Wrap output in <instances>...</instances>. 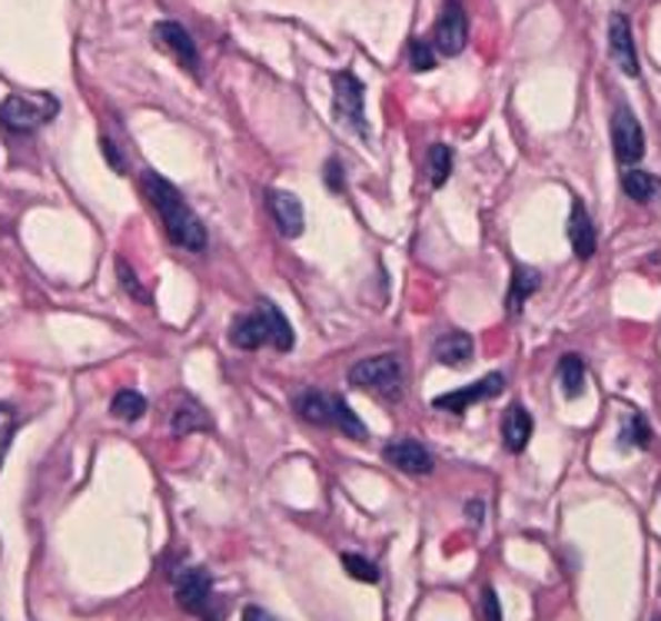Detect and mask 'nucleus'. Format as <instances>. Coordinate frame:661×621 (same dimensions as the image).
Listing matches in <instances>:
<instances>
[{
	"instance_id": "obj_1",
	"label": "nucleus",
	"mask_w": 661,
	"mask_h": 621,
	"mask_svg": "<svg viewBox=\"0 0 661 621\" xmlns=\"http://www.w3.org/2000/svg\"><path fill=\"white\" fill-rule=\"evenodd\" d=\"M143 190L150 197V203L157 207L163 227H167V237L180 247V250H190V253H203L210 247V237H207V227L200 223V217L187 207L183 193L163 180L160 173H143Z\"/></svg>"
},
{
	"instance_id": "obj_2",
	"label": "nucleus",
	"mask_w": 661,
	"mask_h": 621,
	"mask_svg": "<svg viewBox=\"0 0 661 621\" xmlns=\"http://www.w3.org/2000/svg\"><path fill=\"white\" fill-rule=\"evenodd\" d=\"M230 339L237 349H260V345H273L280 352H290L297 345V332L290 325V319L280 312V307H273L270 300H260V307L253 312H243L233 329Z\"/></svg>"
},
{
	"instance_id": "obj_3",
	"label": "nucleus",
	"mask_w": 661,
	"mask_h": 621,
	"mask_svg": "<svg viewBox=\"0 0 661 621\" xmlns=\"http://www.w3.org/2000/svg\"><path fill=\"white\" fill-rule=\"evenodd\" d=\"M293 412H297L303 422H310V425L339 429L342 435L359 439V442L369 439V429H365L362 419L345 405V399L327 395L323 389H300V392L293 395Z\"/></svg>"
},
{
	"instance_id": "obj_4",
	"label": "nucleus",
	"mask_w": 661,
	"mask_h": 621,
	"mask_svg": "<svg viewBox=\"0 0 661 621\" xmlns=\"http://www.w3.org/2000/svg\"><path fill=\"white\" fill-rule=\"evenodd\" d=\"M60 103L43 93V97H20V93H10L3 103H0V127L13 137H27L33 133L37 127L50 123L57 117Z\"/></svg>"
},
{
	"instance_id": "obj_5",
	"label": "nucleus",
	"mask_w": 661,
	"mask_h": 621,
	"mask_svg": "<svg viewBox=\"0 0 661 621\" xmlns=\"http://www.w3.org/2000/svg\"><path fill=\"white\" fill-rule=\"evenodd\" d=\"M399 382H402V365L392 352L382 355H369L362 362H355L349 369V385L355 389H369L375 395H399Z\"/></svg>"
},
{
	"instance_id": "obj_6",
	"label": "nucleus",
	"mask_w": 661,
	"mask_h": 621,
	"mask_svg": "<svg viewBox=\"0 0 661 621\" xmlns=\"http://www.w3.org/2000/svg\"><path fill=\"white\" fill-rule=\"evenodd\" d=\"M332 93H335V100H332L335 117L349 130L365 133V117H362V93H365V87H362V80L352 77L349 70H339V73H332Z\"/></svg>"
},
{
	"instance_id": "obj_7",
	"label": "nucleus",
	"mask_w": 661,
	"mask_h": 621,
	"mask_svg": "<svg viewBox=\"0 0 661 621\" xmlns=\"http://www.w3.org/2000/svg\"><path fill=\"white\" fill-rule=\"evenodd\" d=\"M499 392H505V375L502 372H489L482 375L479 382L472 385H462V389H452L439 399H432V409H442V412H452V415H462L465 409H472L475 402H485V399H495Z\"/></svg>"
},
{
	"instance_id": "obj_8",
	"label": "nucleus",
	"mask_w": 661,
	"mask_h": 621,
	"mask_svg": "<svg viewBox=\"0 0 661 621\" xmlns=\"http://www.w3.org/2000/svg\"><path fill=\"white\" fill-rule=\"evenodd\" d=\"M465 40H469V23H465V7L459 0H445L439 20H435V30H432V47L442 53V57H459L465 50Z\"/></svg>"
},
{
	"instance_id": "obj_9",
	"label": "nucleus",
	"mask_w": 661,
	"mask_h": 621,
	"mask_svg": "<svg viewBox=\"0 0 661 621\" xmlns=\"http://www.w3.org/2000/svg\"><path fill=\"white\" fill-rule=\"evenodd\" d=\"M612 147H615V157L622 163H639L645 157V133H642V123L639 117L632 113V107H615L612 110Z\"/></svg>"
},
{
	"instance_id": "obj_10",
	"label": "nucleus",
	"mask_w": 661,
	"mask_h": 621,
	"mask_svg": "<svg viewBox=\"0 0 661 621\" xmlns=\"http://www.w3.org/2000/svg\"><path fill=\"white\" fill-rule=\"evenodd\" d=\"M153 33H157V40L183 63V70L187 73H193V77H200V53H197V40L190 37V30L183 27V23H177V20H160L157 27H153Z\"/></svg>"
},
{
	"instance_id": "obj_11",
	"label": "nucleus",
	"mask_w": 661,
	"mask_h": 621,
	"mask_svg": "<svg viewBox=\"0 0 661 621\" xmlns=\"http://www.w3.org/2000/svg\"><path fill=\"white\" fill-rule=\"evenodd\" d=\"M609 53L625 77H639V53L632 40V23L625 13H612L609 20Z\"/></svg>"
},
{
	"instance_id": "obj_12",
	"label": "nucleus",
	"mask_w": 661,
	"mask_h": 621,
	"mask_svg": "<svg viewBox=\"0 0 661 621\" xmlns=\"http://www.w3.org/2000/svg\"><path fill=\"white\" fill-rule=\"evenodd\" d=\"M382 455H385L389 465H395V469L405 472V475H429L432 465H435L432 452H429L422 442H415V439H395V442L385 445Z\"/></svg>"
},
{
	"instance_id": "obj_13",
	"label": "nucleus",
	"mask_w": 661,
	"mask_h": 621,
	"mask_svg": "<svg viewBox=\"0 0 661 621\" xmlns=\"http://www.w3.org/2000/svg\"><path fill=\"white\" fill-rule=\"evenodd\" d=\"M213 595V579L207 569H190L177 579V602L190 615H203Z\"/></svg>"
},
{
	"instance_id": "obj_14",
	"label": "nucleus",
	"mask_w": 661,
	"mask_h": 621,
	"mask_svg": "<svg viewBox=\"0 0 661 621\" xmlns=\"http://www.w3.org/2000/svg\"><path fill=\"white\" fill-rule=\"evenodd\" d=\"M267 207L280 227V233L287 240H297L307 227V217H303V203L290 193V190H267Z\"/></svg>"
},
{
	"instance_id": "obj_15",
	"label": "nucleus",
	"mask_w": 661,
	"mask_h": 621,
	"mask_svg": "<svg viewBox=\"0 0 661 621\" xmlns=\"http://www.w3.org/2000/svg\"><path fill=\"white\" fill-rule=\"evenodd\" d=\"M569 243L575 250L579 260H592L595 247H599V233H595V223L585 210L582 200H572V217H569Z\"/></svg>"
},
{
	"instance_id": "obj_16",
	"label": "nucleus",
	"mask_w": 661,
	"mask_h": 621,
	"mask_svg": "<svg viewBox=\"0 0 661 621\" xmlns=\"http://www.w3.org/2000/svg\"><path fill=\"white\" fill-rule=\"evenodd\" d=\"M170 429H173V435H190V432H200V429L210 432L213 419L193 395H180V402L170 412Z\"/></svg>"
},
{
	"instance_id": "obj_17",
	"label": "nucleus",
	"mask_w": 661,
	"mask_h": 621,
	"mask_svg": "<svg viewBox=\"0 0 661 621\" xmlns=\"http://www.w3.org/2000/svg\"><path fill=\"white\" fill-rule=\"evenodd\" d=\"M532 415H529V409L525 405H509L505 409V415H502V445L512 452V455H519V452H525V445H529V439H532Z\"/></svg>"
},
{
	"instance_id": "obj_18",
	"label": "nucleus",
	"mask_w": 661,
	"mask_h": 621,
	"mask_svg": "<svg viewBox=\"0 0 661 621\" xmlns=\"http://www.w3.org/2000/svg\"><path fill=\"white\" fill-rule=\"evenodd\" d=\"M539 287H542V273H539L535 267L519 263V267L512 270V283H509V297H505V310H509V315H519L522 307H525V300L535 297Z\"/></svg>"
},
{
	"instance_id": "obj_19",
	"label": "nucleus",
	"mask_w": 661,
	"mask_h": 621,
	"mask_svg": "<svg viewBox=\"0 0 661 621\" xmlns=\"http://www.w3.org/2000/svg\"><path fill=\"white\" fill-rule=\"evenodd\" d=\"M432 352H435V359H439L442 365L459 369V365H465V362L475 355V342H472L469 332H449V335L435 339Z\"/></svg>"
},
{
	"instance_id": "obj_20",
	"label": "nucleus",
	"mask_w": 661,
	"mask_h": 621,
	"mask_svg": "<svg viewBox=\"0 0 661 621\" xmlns=\"http://www.w3.org/2000/svg\"><path fill=\"white\" fill-rule=\"evenodd\" d=\"M622 190H625V197H629V200H635V203H652L655 197H661L659 177H652V173H642V170H632V173H625V180H622Z\"/></svg>"
},
{
	"instance_id": "obj_21",
	"label": "nucleus",
	"mask_w": 661,
	"mask_h": 621,
	"mask_svg": "<svg viewBox=\"0 0 661 621\" xmlns=\"http://www.w3.org/2000/svg\"><path fill=\"white\" fill-rule=\"evenodd\" d=\"M147 412V399L133 389H120L110 402V415L123 419V422H137Z\"/></svg>"
},
{
	"instance_id": "obj_22",
	"label": "nucleus",
	"mask_w": 661,
	"mask_h": 621,
	"mask_svg": "<svg viewBox=\"0 0 661 621\" xmlns=\"http://www.w3.org/2000/svg\"><path fill=\"white\" fill-rule=\"evenodd\" d=\"M452 177V150L445 143H432L429 147V180L435 190H442Z\"/></svg>"
},
{
	"instance_id": "obj_23",
	"label": "nucleus",
	"mask_w": 661,
	"mask_h": 621,
	"mask_svg": "<svg viewBox=\"0 0 661 621\" xmlns=\"http://www.w3.org/2000/svg\"><path fill=\"white\" fill-rule=\"evenodd\" d=\"M559 379H562V385H565L569 395H582V389H585V362H582V355H575V352L562 355Z\"/></svg>"
},
{
	"instance_id": "obj_24",
	"label": "nucleus",
	"mask_w": 661,
	"mask_h": 621,
	"mask_svg": "<svg viewBox=\"0 0 661 621\" xmlns=\"http://www.w3.org/2000/svg\"><path fill=\"white\" fill-rule=\"evenodd\" d=\"M342 569H345L352 579H359V582H379V569H375L369 559H362V555L345 552V555H342Z\"/></svg>"
},
{
	"instance_id": "obj_25",
	"label": "nucleus",
	"mask_w": 661,
	"mask_h": 621,
	"mask_svg": "<svg viewBox=\"0 0 661 621\" xmlns=\"http://www.w3.org/2000/svg\"><path fill=\"white\" fill-rule=\"evenodd\" d=\"M409 63H412V70H419V73L432 70V67H435V47H429L425 40H412V43H409Z\"/></svg>"
},
{
	"instance_id": "obj_26",
	"label": "nucleus",
	"mask_w": 661,
	"mask_h": 621,
	"mask_svg": "<svg viewBox=\"0 0 661 621\" xmlns=\"http://www.w3.org/2000/svg\"><path fill=\"white\" fill-rule=\"evenodd\" d=\"M13 432H17V412H13V405L0 402V462H3V455L10 449Z\"/></svg>"
},
{
	"instance_id": "obj_27",
	"label": "nucleus",
	"mask_w": 661,
	"mask_h": 621,
	"mask_svg": "<svg viewBox=\"0 0 661 621\" xmlns=\"http://www.w3.org/2000/svg\"><path fill=\"white\" fill-rule=\"evenodd\" d=\"M117 277H120V287L133 297V300H140V303H147L150 297L140 290V280L133 277V270H130V263L127 260H117Z\"/></svg>"
},
{
	"instance_id": "obj_28",
	"label": "nucleus",
	"mask_w": 661,
	"mask_h": 621,
	"mask_svg": "<svg viewBox=\"0 0 661 621\" xmlns=\"http://www.w3.org/2000/svg\"><path fill=\"white\" fill-rule=\"evenodd\" d=\"M622 442H625V445H639V449L649 445V429H645L642 415H632V419H629V425H625V432H622Z\"/></svg>"
},
{
	"instance_id": "obj_29",
	"label": "nucleus",
	"mask_w": 661,
	"mask_h": 621,
	"mask_svg": "<svg viewBox=\"0 0 661 621\" xmlns=\"http://www.w3.org/2000/svg\"><path fill=\"white\" fill-rule=\"evenodd\" d=\"M100 150H103V157H107V163H110L113 173H127V160H123V153L117 150V143L110 137L100 140Z\"/></svg>"
},
{
	"instance_id": "obj_30",
	"label": "nucleus",
	"mask_w": 661,
	"mask_h": 621,
	"mask_svg": "<svg viewBox=\"0 0 661 621\" xmlns=\"http://www.w3.org/2000/svg\"><path fill=\"white\" fill-rule=\"evenodd\" d=\"M482 612H485V621H502V605H499V595L492 585L482 592Z\"/></svg>"
},
{
	"instance_id": "obj_31",
	"label": "nucleus",
	"mask_w": 661,
	"mask_h": 621,
	"mask_svg": "<svg viewBox=\"0 0 661 621\" xmlns=\"http://www.w3.org/2000/svg\"><path fill=\"white\" fill-rule=\"evenodd\" d=\"M327 190L335 193V197L345 190V183H342V163H339V160H330V163H327Z\"/></svg>"
},
{
	"instance_id": "obj_32",
	"label": "nucleus",
	"mask_w": 661,
	"mask_h": 621,
	"mask_svg": "<svg viewBox=\"0 0 661 621\" xmlns=\"http://www.w3.org/2000/svg\"><path fill=\"white\" fill-rule=\"evenodd\" d=\"M243 621H280L277 615H270L267 609H260V605H250L247 612H243Z\"/></svg>"
}]
</instances>
